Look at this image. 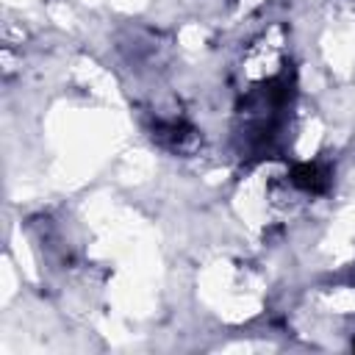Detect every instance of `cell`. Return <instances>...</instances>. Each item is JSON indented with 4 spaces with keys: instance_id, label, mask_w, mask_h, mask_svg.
<instances>
[{
    "instance_id": "1",
    "label": "cell",
    "mask_w": 355,
    "mask_h": 355,
    "mask_svg": "<svg viewBox=\"0 0 355 355\" xmlns=\"http://www.w3.org/2000/svg\"><path fill=\"white\" fill-rule=\"evenodd\" d=\"M327 180H330L327 172L322 166H316V164H297L291 169V183L300 186L302 191H311V194L324 191L327 189Z\"/></svg>"
},
{
    "instance_id": "2",
    "label": "cell",
    "mask_w": 355,
    "mask_h": 355,
    "mask_svg": "<svg viewBox=\"0 0 355 355\" xmlns=\"http://www.w3.org/2000/svg\"><path fill=\"white\" fill-rule=\"evenodd\" d=\"M352 347H355V344H352Z\"/></svg>"
}]
</instances>
